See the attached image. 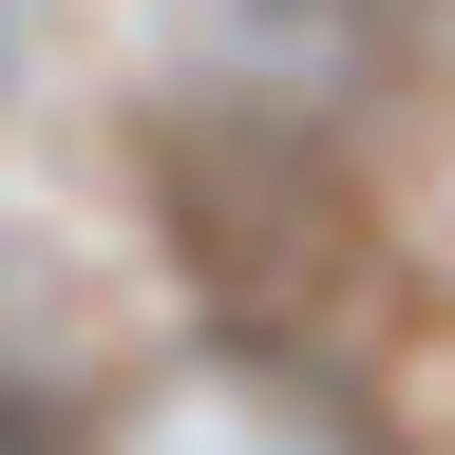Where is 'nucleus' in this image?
<instances>
[{
    "instance_id": "obj_1",
    "label": "nucleus",
    "mask_w": 455,
    "mask_h": 455,
    "mask_svg": "<svg viewBox=\"0 0 455 455\" xmlns=\"http://www.w3.org/2000/svg\"><path fill=\"white\" fill-rule=\"evenodd\" d=\"M152 228H171V266H190V304L247 341L266 379L361 361L398 323V228L361 190V152H341L323 114H284V95L171 114L152 133Z\"/></svg>"
},
{
    "instance_id": "obj_2",
    "label": "nucleus",
    "mask_w": 455,
    "mask_h": 455,
    "mask_svg": "<svg viewBox=\"0 0 455 455\" xmlns=\"http://www.w3.org/2000/svg\"><path fill=\"white\" fill-rule=\"evenodd\" d=\"M0 455H95V436H76V398H38V379H0Z\"/></svg>"
},
{
    "instance_id": "obj_3",
    "label": "nucleus",
    "mask_w": 455,
    "mask_h": 455,
    "mask_svg": "<svg viewBox=\"0 0 455 455\" xmlns=\"http://www.w3.org/2000/svg\"><path fill=\"white\" fill-rule=\"evenodd\" d=\"M20 76H38V20H20V0H0V114H20Z\"/></svg>"
}]
</instances>
